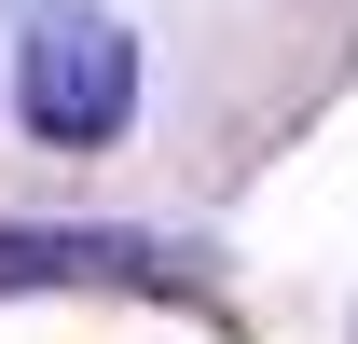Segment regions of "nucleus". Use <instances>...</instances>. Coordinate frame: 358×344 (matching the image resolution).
Returning <instances> with one entry per match:
<instances>
[{
    "instance_id": "f03ea898",
    "label": "nucleus",
    "mask_w": 358,
    "mask_h": 344,
    "mask_svg": "<svg viewBox=\"0 0 358 344\" xmlns=\"http://www.w3.org/2000/svg\"><path fill=\"white\" fill-rule=\"evenodd\" d=\"M166 289L179 261L152 234H28V220H0V289Z\"/></svg>"
},
{
    "instance_id": "f257e3e1",
    "label": "nucleus",
    "mask_w": 358,
    "mask_h": 344,
    "mask_svg": "<svg viewBox=\"0 0 358 344\" xmlns=\"http://www.w3.org/2000/svg\"><path fill=\"white\" fill-rule=\"evenodd\" d=\"M14 124L42 152H110L138 124V28L96 14V0L28 14V42H14Z\"/></svg>"
}]
</instances>
